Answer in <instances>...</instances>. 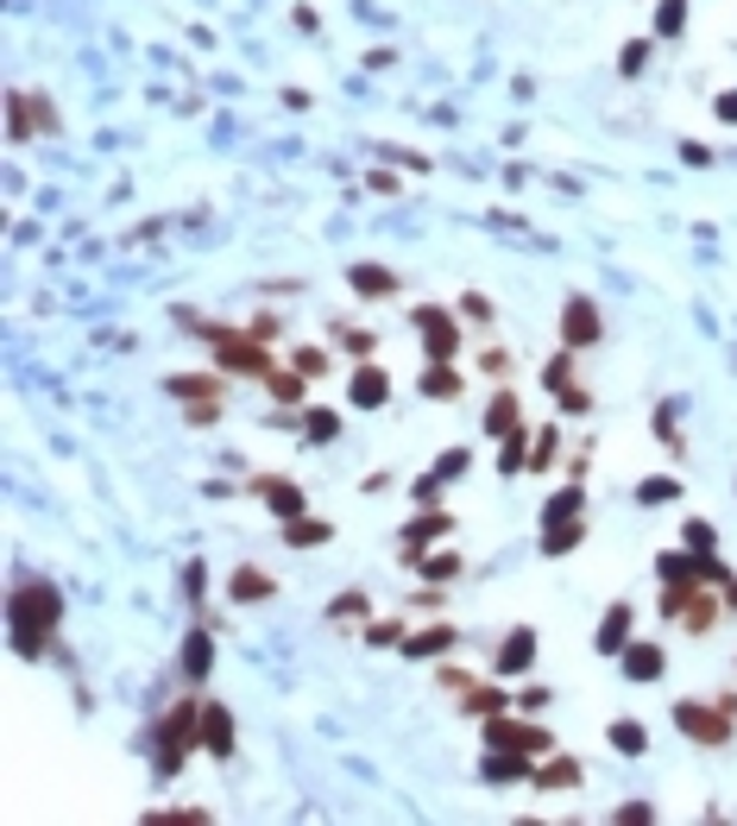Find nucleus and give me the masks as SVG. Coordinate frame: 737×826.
<instances>
[{"instance_id": "obj_1", "label": "nucleus", "mask_w": 737, "mask_h": 826, "mask_svg": "<svg viewBox=\"0 0 737 826\" xmlns=\"http://www.w3.org/2000/svg\"><path fill=\"white\" fill-rule=\"evenodd\" d=\"M58 618H63V593L51 581H26L7 606V631H13V649L20 656H44V644L58 637Z\"/></svg>"}, {"instance_id": "obj_2", "label": "nucleus", "mask_w": 737, "mask_h": 826, "mask_svg": "<svg viewBox=\"0 0 737 826\" xmlns=\"http://www.w3.org/2000/svg\"><path fill=\"white\" fill-rule=\"evenodd\" d=\"M202 745V701H176L171 713H164V726H158V776H176L183 769V757Z\"/></svg>"}, {"instance_id": "obj_3", "label": "nucleus", "mask_w": 737, "mask_h": 826, "mask_svg": "<svg viewBox=\"0 0 737 826\" xmlns=\"http://www.w3.org/2000/svg\"><path fill=\"white\" fill-rule=\"evenodd\" d=\"M209 341H214V366H221V373H246V379H272V373H277V366H272V354L259 347V335L209 329Z\"/></svg>"}, {"instance_id": "obj_4", "label": "nucleus", "mask_w": 737, "mask_h": 826, "mask_svg": "<svg viewBox=\"0 0 737 826\" xmlns=\"http://www.w3.org/2000/svg\"><path fill=\"white\" fill-rule=\"evenodd\" d=\"M410 322L423 329V360H454V354H461V322H454L442 303H423Z\"/></svg>"}, {"instance_id": "obj_5", "label": "nucleus", "mask_w": 737, "mask_h": 826, "mask_svg": "<svg viewBox=\"0 0 737 826\" xmlns=\"http://www.w3.org/2000/svg\"><path fill=\"white\" fill-rule=\"evenodd\" d=\"M675 726L687 732V738H699V745H725L731 738V713L718 707H699V701H675Z\"/></svg>"}, {"instance_id": "obj_6", "label": "nucleus", "mask_w": 737, "mask_h": 826, "mask_svg": "<svg viewBox=\"0 0 737 826\" xmlns=\"http://www.w3.org/2000/svg\"><path fill=\"white\" fill-rule=\"evenodd\" d=\"M605 335V322H599V303L593 296H567V310H562V347H599Z\"/></svg>"}, {"instance_id": "obj_7", "label": "nucleus", "mask_w": 737, "mask_h": 826, "mask_svg": "<svg viewBox=\"0 0 737 826\" xmlns=\"http://www.w3.org/2000/svg\"><path fill=\"white\" fill-rule=\"evenodd\" d=\"M485 745H511V751H555V738H548L543 726H524V719H511V713H492L485 719Z\"/></svg>"}, {"instance_id": "obj_8", "label": "nucleus", "mask_w": 737, "mask_h": 826, "mask_svg": "<svg viewBox=\"0 0 737 826\" xmlns=\"http://www.w3.org/2000/svg\"><path fill=\"white\" fill-rule=\"evenodd\" d=\"M347 404L353 411H385L391 404V373L385 366H360V373L347 379Z\"/></svg>"}, {"instance_id": "obj_9", "label": "nucleus", "mask_w": 737, "mask_h": 826, "mask_svg": "<svg viewBox=\"0 0 737 826\" xmlns=\"http://www.w3.org/2000/svg\"><path fill=\"white\" fill-rule=\"evenodd\" d=\"M164 392L171 397H190V416L195 423H214V416H221V392H214V379H164Z\"/></svg>"}, {"instance_id": "obj_10", "label": "nucleus", "mask_w": 737, "mask_h": 826, "mask_svg": "<svg viewBox=\"0 0 737 826\" xmlns=\"http://www.w3.org/2000/svg\"><path fill=\"white\" fill-rule=\"evenodd\" d=\"M529 663H536V631L517 625L505 644H498V656H492V675H524Z\"/></svg>"}, {"instance_id": "obj_11", "label": "nucleus", "mask_w": 737, "mask_h": 826, "mask_svg": "<svg viewBox=\"0 0 737 826\" xmlns=\"http://www.w3.org/2000/svg\"><path fill=\"white\" fill-rule=\"evenodd\" d=\"M454 644H461V631H454V625L442 618V625H428V631H410V637H404L397 649H404L410 663H428V656H447Z\"/></svg>"}, {"instance_id": "obj_12", "label": "nucleus", "mask_w": 737, "mask_h": 826, "mask_svg": "<svg viewBox=\"0 0 737 826\" xmlns=\"http://www.w3.org/2000/svg\"><path fill=\"white\" fill-rule=\"evenodd\" d=\"M202 751L209 757H233V713L221 701H202Z\"/></svg>"}, {"instance_id": "obj_13", "label": "nucleus", "mask_w": 737, "mask_h": 826, "mask_svg": "<svg viewBox=\"0 0 737 826\" xmlns=\"http://www.w3.org/2000/svg\"><path fill=\"white\" fill-rule=\"evenodd\" d=\"M253 492L265 498V505H272L277 517H284V524L310 512V498H303V486H291V480H272V473H265V480H253Z\"/></svg>"}, {"instance_id": "obj_14", "label": "nucleus", "mask_w": 737, "mask_h": 826, "mask_svg": "<svg viewBox=\"0 0 737 826\" xmlns=\"http://www.w3.org/2000/svg\"><path fill=\"white\" fill-rule=\"evenodd\" d=\"M272 593H277V581L265 568H233V581H228L233 606H259V600H272Z\"/></svg>"}, {"instance_id": "obj_15", "label": "nucleus", "mask_w": 737, "mask_h": 826, "mask_svg": "<svg viewBox=\"0 0 737 826\" xmlns=\"http://www.w3.org/2000/svg\"><path fill=\"white\" fill-rule=\"evenodd\" d=\"M529 751H511V745H492V757H485V783H524L529 776Z\"/></svg>"}, {"instance_id": "obj_16", "label": "nucleus", "mask_w": 737, "mask_h": 826, "mask_svg": "<svg viewBox=\"0 0 737 826\" xmlns=\"http://www.w3.org/2000/svg\"><path fill=\"white\" fill-rule=\"evenodd\" d=\"M447 531H454V517H447V512H423L404 531V562H416V555H423V543H435V536H447Z\"/></svg>"}, {"instance_id": "obj_17", "label": "nucleus", "mask_w": 737, "mask_h": 826, "mask_svg": "<svg viewBox=\"0 0 737 826\" xmlns=\"http://www.w3.org/2000/svg\"><path fill=\"white\" fill-rule=\"evenodd\" d=\"M662 669H668V656L656 644H624V675L630 682H662Z\"/></svg>"}, {"instance_id": "obj_18", "label": "nucleus", "mask_w": 737, "mask_h": 826, "mask_svg": "<svg viewBox=\"0 0 737 826\" xmlns=\"http://www.w3.org/2000/svg\"><path fill=\"white\" fill-rule=\"evenodd\" d=\"M593 644H599V656H624V644H630V606H624V600L605 612V625H599Z\"/></svg>"}, {"instance_id": "obj_19", "label": "nucleus", "mask_w": 737, "mask_h": 826, "mask_svg": "<svg viewBox=\"0 0 737 826\" xmlns=\"http://www.w3.org/2000/svg\"><path fill=\"white\" fill-rule=\"evenodd\" d=\"M209 669H214V637H209V631H190V637H183V675L202 682Z\"/></svg>"}, {"instance_id": "obj_20", "label": "nucleus", "mask_w": 737, "mask_h": 826, "mask_svg": "<svg viewBox=\"0 0 737 826\" xmlns=\"http://www.w3.org/2000/svg\"><path fill=\"white\" fill-rule=\"evenodd\" d=\"M347 284L360 296H397V272H385V265H353Z\"/></svg>"}, {"instance_id": "obj_21", "label": "nucleus", "mask_w": 737, "mask_h": 826, "mask_svg": "<svg viewBox=\"0 0 737 826\" xmlns=\"http://www.w3.org/2000/svg\"><path fill=\"white\" fill-rule=\"evenodd\" d=\"M7 127H13V139H26L32 127H51V108H39L32 95H13V108H7Z\"/></svg>"}, {"instance_id": "obj_22", "label": "nucleus", "mask_w": 737, "mask_h": 826, "mask_svg": "<svg viewBox=\"0 0 737 826\" xmlns=\"http://www.w3.org/2000/svg\"><path fill=\"white\" fill-rule=\"evenodd\" d=\"M329 524H322V517H291V524H284V543H291V550H322V543H329Z\"/></svg>"}, {"instance_id": "obj_23", "label": "nucleus", "mask_w": 737, "mask_h": 826, "mask_svg": "<svg viewBox=\"0 0 737 826\" xmlns=\"http://www.w3.org/2000/svg\"><path fill=\"white\" fill-rule=\"evenodd\" d=\"M529 783H536V788H574V783H580V764H574V757L536 764V769H529Z\"/></svg>"}, {"instance_id": "obj_24", "label": "nucleus", "mask_w": 737, "mask_h": 826, "mask_svg": "<svg viewBox=\"0 0 737 826\" xmlns=\"http://www.w3.org/2000/svg\"><path fill=\"white\" fill-rule=\"evenodd\" d=\"M580 536H586V524H580V517H567V524H543V555H567V550H580Z\"/></svg>"}, {"instance_id": "obj_25", "label": "nucleus", "mask_w": 737, "mask_h": 826, "mask_svg": "<svg viewBox=\"0 0 737 826\" xmlns=\"http://www.w3.org/2000/svg\"><path fill=\"white\" fill-rule=\"evenodd\" d=\"M511 430H517V397L498 392L492 404H485V435H511Z\"/></svg>"}, {"instance_id": "obj_26", "label": "nucleus", "mask_w": 737, "mask_h": 826, "mask_svg": "<svg viewBox=\"0 0 737 826\" xmlns=\"http://www.w3.org/2000/svg\"><path fill=\"white\" fill-rule=\"evenodd\" d=\"M505 707H517L505 688H466V713L473 719H492V713H505Z\"/></svg>"}, {"instance_id": "obj_27", "label": "nucleus", "mask_w": 737, "mask_h": 826, "mask_svg": "<svg viewBox=\"0 0 737 826\" xmlns=\"http://www.w3.org/2000/svg\"><path fill=\"white\" fill-rule=\"evenodd\" d=\"M461 392V373L447 366V360H428V373H423V397H454Z\"/></svg>"}, {"instance_id": "obj_28", "label": "nucleus", "mask_w": 737, "mask_h": 826, "mask_svg": "<svg viewBox=\"0 0 737 826\" xmlns=\"http://www.w3.org/2000/svg\"><path fill=\"white\" fill-rule=\"evenodd\" d=\"M580 505H586L580 486H562V492H555V498L543 505V524H567V517H580Z\"/></svg>"}, {"instance_id": "obj_29", "label": "nucleus", "mask_w": 737, "mask_h": 826, "mask_svg": "<svg viewBox=\"0 0 737 826\" xmlns=\"http://www.w3.org/2000/svg\"><path fill=\"white\" fill-rule=\"evenodd\" d=\"M612 745H618L624 757H643V751H649V732H643L637 719H618V726H612Z\"/></svg>"}, {"instance_id": "obj_30", "label": "nucleus", "mask_w": 737, "mask_h": 826, "mask_svg": "<svg viewBox=\"0 0 737 826\" xmlns=\"http://www.w3.org/2000/svg\"><path fill=\"white\" fill-rule=\"evenodd\" d=\"M265 385H272L277 404H303V392H310V379H303V373H272Z\"/></svg>"}, {"instance_id": "obj_31", "label": "nucleus", "mask_w": 737, "mask_h": 826, "mask_svg": "<svg viewBox=\"0 0 737 826\" xmlns=\"http://www.w3.org/2000/svg\"><path fill=\"white\" fill-rule=\"evenodd\" d=\"M498 467H505V473H524V467H529V435H524V430H511V435H505V454H498Z\"/></svg>"}, {"instance_id": "obj_32", "label": "nucleus", "mask_w": 737, "mask_h": 826, "mask_svg": "<svg viewBox=\"0 0 737 826\" xmlns=\"http://www.w3.org/2000/svg\"><path fill=\"white\" fill-rule=\"evenodd\" d=\"M680 26H687V0H662L656 7V39H675Z\"/></svg>"}, {"instance_id": "obj_33", "label": "nucleus", "mask_w": 737, "mask_h": 826, "mask_svg": "<svg viewBox=\"0 0 737 826\" xmlns=\"http://www.w3.org/2000/svg\"><path fill=\"white\" fill-rule=\"evenodd\" d=\"M416 568H423L428 581H454V574H461V555H454V550H442V555H416Z\"/></svg>"}, {"instance_id": "obj_34", "label": "nucleus", "mask_w": 737, "mask_h": 826, "mask_svg": "<svg viewBox=\"0 0 737 826\" xmlns=\"http://www.w3.org/2000/svg\"><path fill=\"white\" fill-rule=\"evenodd\" d=\"M543 385H555V392H567V385H574V347H562V354L543 366Z\"/></svg>"}, {"instance_id": "obj_35", "label": "nucleus", "mask_w": 737, "mask_h": 826, "mask_svg": "<svg viewBox=\"0 0 737 826\" xmlns=\"http://www.w3.org/2000/svg\"><path fill=\"white\" fill-rule=\"evenodd\" d=\"M410 631H404V618H378V625H366V644L372 649H391V644H404Z\"/></svg>"}, {"instance_id": "obj_36", "label": "nucleus", "mask_w": 737, "mask_h": 826, "mask_svg": "<svg viewBox=\"0 0 737 826\" xmlns=\"http://www.w3.org/2000/svg\"><path fill=\"white\" fill-rule=\"evenodd\" d=\"M145 826H209V807H171V814H145Z\"/></svg>"}, {"instance_id": "obj_37", "label": "nucleus", "mask_w": 737, "mask_h": 826, "mask_svg": "<svg viewBox=\"0 0 737 826\" xmlns=\"http://www.w3.org/2000/svg\"><path fill=\"white\" fill-rule=\"evenodd\" d=\"M334 430H341V416H334V411H310V416H303V435H310V442H334Z\"/></svg>"}, {"instance_id": "obj_38", "label": "nucleus", "mask_w": 737, "mask_h": 826, "mask_svg": "<svg viewBox=\"0 0 737 826\" xmlns=\"http://www.w3.org/2000/svg\"><path fill=\"white\" fill-rule=\"evenodd\" d=\"M662 498H680V480H643L637 505H662Z\"/></svg>"}, {"instance_id": "obj_39", "label": "nucleus", "mask_w": 737, "mask_h": 826, "mask_svg": "<svg viewBox=\"0 0 737 826\" xmlns=\"http://www.w3.org/2000/svg\"><path fill=\"white\" fill-rule=\"evenodd\" d=\"M555 454H562V435H555V430H543V435H536V454H529V467H536V473H548V461H555Z\"/></svg>"}, {"instance_id": "obj_40", "label": "nucleus", "mask_w": 737, "mask_h": 826, "mask_svg": "<svg viewBox=\"0 0 737 826\" xmlns=\"http://www.w3.org/2000/svg\"><path fill=\"white\" fill-rule=\"evenodd\" d=\"M643 63H649V39H630V44H624V58H618V70H624V77H637Z\"/></svg>"}, {"instance_id": "obj_41", "label": "nucleus", "mask_w": 737, "mask_h": 826, "mask_svg": "<svg viewBox=\"0 0 737 826\" xmlns=\"http://www.w3.org/2000/svg\"><path fill=\"white\" fill-rule=\"evenodd\" d=\"M334 618H366V593H334Z\"/></svg>"}, {"instance_id": "obj_42", "label": "nucleus", "mask_w": 737, "mask_h": 826, "mask_svg": "<svg viewBox=\"0 0 737 826\" xmlns=\"http://www.w3.org/2000/svg\"><path fill=\"white\" fill-rule=\"evenodd\" d=\"M296 373H303V379L329 373V354H322V347H296Z\"/></svg>"}, {"instance_id": "obj_43", "label": "nucleus", "mask_w": 737, "mask_h": 826, "mask_svg": "<svg viewBox=\"0 0 737 826\" xmlns=\"http://www.w3.org/2000/svg\"><path fill=\"white\" fill-rule=\"evenodd\" d=\"M713 543H718L713 524H699V517H694V524H687V550H694V555H713Z\"/></svg>"}, {"instance_id": "obj_44", "label": "nucleus", "mask_w": 737, "mask_h": 826, "mask_svg": "<svg viewBox=\"0 0 737 826\" xmlns=\"http://www.w3.org/2000/svg\"><path fill=\"white\" fill-rule=\"evenodd\" d=\"M466 473V449H447L442 461H435V480H461Z\"/></svg>"}, {"instance_id": "obj_45", "label": "nucleus", "mask_w": 737, "mask_h": 826, "mask_svg": "<svg viewBox=\"0 0 737 826\" xmlns=\"http://www.w3.org/2000/svg\"><path fill=\"white\" fill-rule=\"evenodd\" d=\"M649 820H656V807H649V802H624L618 807V826H649Z\"/></svg>"}, {"instance_id": "obj_46", "label": "nucleus", "mask_w": 737, "mask_h": 826, "mask_svg": "<svg viewBox=\"0 0 737 826\" xmlns=\"http://www.w3.org/2000/svg\"><path fill=\"white\" fill-rule=\"evenodd\" d=\"M183 587H190V600H202V587H209V568H202V562H190V568H183Z\"/></svg>"}, {"instance_id": "obj_47", "label": "nucleus", "mask_w": 737, "mask_h": 826, "mask_svg": "<svg viewBox=\"0 0 737 826\" xmlns=\"http://www.w3.org/2000/svg\"><path fill=\"white\" fill-rule=\"evenodd\" d=\"M562 411H567V416H580V411H593V404H586L580 385H567V392H562Z\"/></svg>"}, {"instance_id": "obj_48", "label": "nucleus", "mask_w": 737, "mask_h": 826, "mask_svg": "<svg viewBox=\"0 0 737 826\" xmlns=\"http://www.w3.org/2000/svg\"><path fill=\"white\" fill-rule=\"evenodd\" d=\"M461 310H466V315H473V322H485V315H492V303H485V296H479V291H466V296H461Z\"/></svg>"}, {"instance_id": "obj_49", "label": "nucleus", "mask_w": 737, "mask_h": 826, "mask_svg": "<svg viewBox=\"0 0 737 826\" xmlns=\"http://www.w3.org/2000/svg\"><path fill=\"white\" fill-rule=\"evenodd\" d=\"M718 120H725V127H737V89H725V95H718Z\"/></svg>"}]
</instances>
